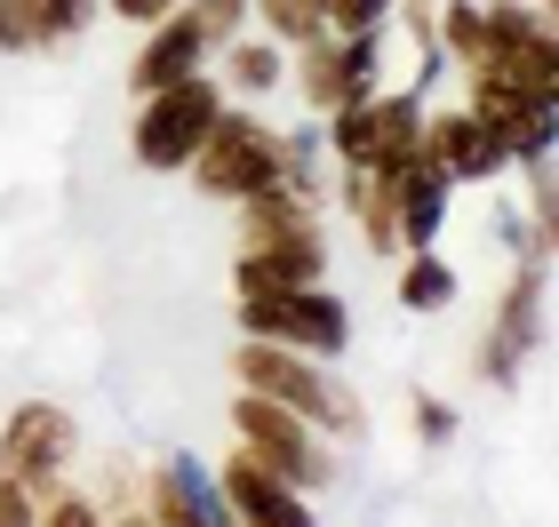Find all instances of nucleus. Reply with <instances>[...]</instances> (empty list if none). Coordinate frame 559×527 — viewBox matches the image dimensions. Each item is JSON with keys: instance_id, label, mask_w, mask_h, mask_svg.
I'll return each instance as SVG.
<instances>
[{"instance_id": "nucleus-1", "label": "nucleus", "mask_w": 559, "mask_h": 527, "mask_svg": "<svg viewBox=\"0 0 559 527\" xmlns=\"http://www.w3.org/2000/svg\"><path fill=\"white\" fill-rule=\"evenodd\" d=\"M233 375H240V392H264V399H280V408H296L320 440H360L368 432V408L352 399V384H344V375H328V360H312V351L240 336Z\"/></svg>"}, {"instance_id": "nucleus-22", "label": "nucleus", "mask_w": 559, "mask_h": 527, "mask_svg": "<svg viewBox=\"0 0 559 527\" xmlns=\"http://www.w3.org/2000/svg\"><path fill=\"white\" fill-rule=\"evenodd\" d=\"M248 9L264 16V33H272L280 48H304L312 33H328V9H320V0H248Z\"/></svg>"}, {"instance_id": "nucleus-4", "label": "nucleus", "mask_w": 559, "mask_h": 527, "mask_svg": "<svg viewBox=\"0 0 559 527\" xmlns=\"http://www.w3.org/2000/svg\"><path fill=\"white\" fill-rule=\"evenodd\" d=\"M216 112H224V88L209 81V72H185V81H168V88H144L136 96V129H129L136 168L185 176V160L200 153V136L216 129Z\"/></svg>"}, {"instance_id": "nucleus-28", "label": "nucleus", "mask_w": 559, "mask_h": 527, "mask_svg": "<svg viewBox=\"0 0 559 527\" xmlns=\"http://www.w3.org/2000/svg\"><path fill=\"white\" fill-rule=\"evenodd\" d=\"M0 48H24L16 40V0H0Z\"/></svg>"}, {"instance_id": "nucleus-9", "label": "nucleus", "mask_w": 559, "mask_h": 527, "mask_svg": "<svg viewBox=\"0 0 559 527\" xmlns=\"http://www.w3.org/2000/svg\"><path fill=\"white\" fill-rule=\"evenodd\" d=\"M536 336H544V256H527L512 272V288L496 296V328L479 344V375H488V384H512L520 360L536 351Z\"/></svg>"}, {"instance_id": "nucleus-23", "label": "nucleus", "mask_w": 559, "mask_h": 527, "mask_svg": "<svg viewBox=\"0 0 559 527\" xmlns=\"http://www.w3.org/2000/svg\"><path fill=\"white\" fill-rule=\"evenodd\" d=\"M185 9L200 16V33L216 40V57H224V48H233V40L248 33V0H185Z\"/></svg>"}, {"instance_id": "nucleus-5", "label": "nucleus", "mask_w": 559, "mask_h": 527, "mask_svg": "<svg viewBox=\"0 0 559 527\" xmlns=\"http://www.w3.org/2000/svg\"><path fill=\"white\" fill-rule=\"evenodd\" d=\"M233 432H240L248 456L272 464L280 480H296L304 495H320L328 480H336V447H328L296 408H280V399H264V392H240L233 399Z\"/></svg>"}, {"instance_id": "nucleus-25", "label": "nucleus", "mask_w": 559, "mask_h": 527, "mask_svg": "<svg viewBox=\"0 0 559 527\" xmlns=\"http://www.w3.org/2000/svg\"><path fill=\"white\" fill-rule=\"evenodd\" d=\"M416 440H424V447H448V440H455V408H448V399L416 392Z\"/></svg>"}, {"instance_id": "nucleus-15", "label": "nucleus", "mask_w": 559, "mask_h": 527, "mask_svg": "<svg viewBox=\"0 0 559 527\" xmlns=\"http://www.w3.org/2000/svg\"><path fill=\"white\" fill-rule=\"evenodd\" d=\"M344 208H352V224H360V240L376 256H400V176L344 168Z\"/></svg>"}, {"instance_id": "nucleus-7", "label": "nucleus", "mask_w": 559, "mask_h": 527, "mask_svg": "<svg viewBox=\"0 0 559 527\" xmlns=\"http://www.w3.org/2000/svg\"><path fill=\"white\" fill-rule=\"evenodd\" d=\"M376 57H384V33H312L296 48V88L320 120L352 105V96L376 88Z\"/></svg>"}, {"instance_id": "nucleus-13", "label": "nucleus", "mask_w": 559, "mask_h": 527, "mask_svg": "<svg viewBox=\"0 0 559 527\" xmlns=\"http://www.w3.org/2000/svg\"><path fill=\"white\" fill-rule=\"evenodd\" d=\"M328 272V240H248L233 256V296H280V288H312Z\"/></svg>"}, {"instance_id": "nucleus-3", "label": "nucleus", "mask_w": 559, "mask_h": 527, "mask_svg": "<svg viewBox=\"0 0 559 527\" xmlns=\"http://www.w3.org/2000/svg\"><path fill=\"white\" fill-rule=\"evenodd\" d=\"M328 144L344 168H384L408 176L424 160V88H368L328 112Z\"/></svg>"}, {"instance_id": "nucleus-14", "label": "nucleus", "mask_w": 559, "mask_h": 527, "mask_svg": "<svg viewBox=\"0 0 559 527\" xmlns=\"http://www.w3.org/2000/svg\"><path fill=\"white\" fill-rule=\"evenodd\" d=\"M144 519H160V527H224V495L192 456H176V464H160L144 480Z\"/></svg>"}, {"instance_id": "nucleus-24", "label": "nucleus", "mask_w": 559, "mask_h": 527, "mask_svg": "<svg viewBox=\"0 0 559 527\" xmlns=\"http://www.w3.org/2000/svg\"><path fill=\"white\" fill-rule=\"evenodd\" d=\"M320 9H328V33H384L400 0H320Z\"/></svg>"}, {"instance_id": "nucleus-16", "label": "nucleus", "mask_w": 559, "mask_h": 527, "mask_svg": "<svg viewBox=\"0 0 559 527\" xmlns=\"http://www.w3.org/2000/svg\"><path fill=\"white\" fill-rule=\"evenodd\" d=\"M448 176L431 168V160H416L408 176H400V256L408 248H440V224H448Z\"/></svg>"}, {"instance_id": "nucleus-8", "label": "nucleus", "mask_w": 559, "mask_h": 527, "mask_svg": "<svg viewBox=\"0 0 559 527\" xmlns=\"http://www.w3.org/2000/svg\"><path fill=\"white\" fill-rule=\"evenodd\" d=\"M72 447H81V432H72V416L57 399H24V408H9V423H0V471L24 480V488L57 480L72 464Z\"/></svg>"}, {"instance_id": "nucleus-11", "label": "nucleus", "mask_w": 559, "mask_h": 527, "mask_svg": "<svg viewBox=\"0 0 559 527\" xmlns=\"http://www.w3.org/2000/svg\"><path fill=\"white\" fill-rule=\"evenodd\" d=\"M424 160L448 176V184H488V176H503L512 168V153H503V144L488 136V120L479 112H431L424 105Z\"/></svg>"}, {"instance_id": "nucleus-12", "label": "nucleus", "mask_w": 559, "mask_h": 527, "mask_svg": "<svg viewBox=\"0 0 559 527\" xmlns=\"http://www.w3.org/2000/svg\"><path fill=\"white\" fill-rule=\"evenodd\" d=\"M209 57H216V40L200 33V16L176 0L160 24H144V48H136V64H129V88L136 96L144 88H168V81H185V72H209Z\"/></svg>"}, {"instance_id": "nucleus-20", "label": "nucleus", "mask_w": 559, "mask_h": 527, "mask_svg": "<svg viewBox=\"0 0 559 527\" xmlns=\"http://www.w3.org/2000/svg\"><path fill=\"white\" fill-rule=\"evenodd\" d=\"M280 57H288V48H280L272 33H240L233 48H224V81H233L240 96H264V88H280V72H288Z\"/></svg>"}, {"instance_id": "nucleus-27", "label": "nucleus", "mask_w": 559, "mask_h": 527, "mask_svg": "<svg viewBox=\"0 0 559 527\" xmlns=\"http://www.w3.org/2000/svg\"><path fill=\"white\" fill-rule=\"evenodd\" d=\"M105 9H112V16H129V24H160L176 0H105Z\"/></svg>"}, {"instance_id": "nucleus-21", "label": "nucleus", "mask_w": 559, "mask_h": 527, "mask_svg": "<svg viewBox=\"0 0 559 527\" xmlns=\"http://www.w3.org/2000/svg\"><path fill=\"white\" fill-rule=\"evenodd\" d=\"M400 304H408V312H448V304H455V272L440 264V248H408V272H400Z\"/></svg>"}, {"instance_id": "nucleus-17", "label": "nucleus", "mask_w": 559, "mask_h": 527, "mask_svg": "<svg viewBox=\"0 0 559 527\" xmlns=\"http://www.w3.org/2000/svg\"><path fill=\"white\" fill-rule=\"evenodd\" d=\"M248 240H320V200H304V192H257V200H240V248Z\"/></svg>"}, {"instance_id": "nucleus-26", "label": "nucleus", "mask_w": 559, "mask_h": 527, "mask_svg": "<svg viewBox=\"0 0 559 527\" xmlns=\"http://www.w3.org/2000/svg\"><path fill=\"white\" fill-rule=\"evenodd\" d=\"M0 527H33V488L0 471Z\"/></svg>"}, {"instance_id": "nucleus-18", "label": "nucleus", "mask_w": 559, "mask_h": 527, "mask_svg": "<svg viewBox=\"0 0 559 527\" xmlns=\"http://www.w3.org/2000/svg\"><path fill=\"white\" fill-rule=\"evenodd\" d=\"M105 0H16V40L24 48H57V40H81Z\"/></svg>"}, {"instance_id": "nucleus-6", "label": "nucleus", "mask_w": 559, "mask_h": 527, "mask_svg": "<svg viewBox=\"0 0 559 527\" xmlns=\"http://www.w3.org/2000/svg\"><path fill=\"white\" fill-rule=\"evenodd\" d=\"M240 336L312 351V360H344L352 312H344V296H328L320 280L312 288H280V296H240Z\"/></svg>"}, {"instance_id": "nucleus-19", "label": "nucleus", "mask_w": 559, "mask_h": 527, "mask_svg": "<svg viewBox=\"0 0 559 527\" xmlns=\"http://www.w3.org/2000/svg\"><path fill=\"white\" fill-rule=\"evenodd\" d=\"M431 40H440V57L448 64H479L488 57V16H479V0H440V9H431Z\"/></svg>"}, {"instance_id": "nucleus-10", "label": "nucleus", "mask_w": 559, "mask_h": 527, "mask_svg": "<svg viewBox=\"0 0 559 527\" xmlns=\"http://www.w3.org/2000/svg\"><path fill=\"white\" fill-rule=\"evenodd\" d=\"M216 495H224V519H240V527H312L304 488L280 480L272 464H257L248 447H233V464L216 471Z\"/></svg>"}, {"instance_id": "nucleus-2", "label": "nucleus", "mask_w": 559, "mask_h": 527, "mask_svg": "<svg viewBox=\"0 0 559 527\" xmlns=\"http://www.w3.org/2000/svg\"><path fill=\"white\" fill-rule=\"evenodd\" d=\"M185 176H192L209 200H233V208H240V200H257V192H296L288 136L264 129L257 112H233V105H224L216 129L200 136V153L185 160ZM304 200H312V192H304Z\"/></svg>"}]
</instances>
